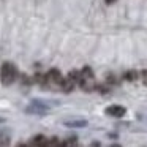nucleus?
<instances>
[{
    "instance_id": "f257e3e1",
    "label": "nucleus",
    "mask_w": 147,
    "mask_h": 147,
    "mask_svg": "<svg viewBox=\"0 0 147 147\" xmlns=\"http://www.w3.org/2000/svg\"><path fill=\"white\" fill-rule=\"evenodd\" d=\"M78 84H79V87L84 90V92H92V90L96 89L95 74H93V71H92V68H90V67H84L82 70L79 71V79H78Z\"/></svg>"
},
{
    "instance_id": "f03ea898",
    "label": "nucleus",
    "mask_w": 147,
    "mask_h": 147,
    "mask_svg": "<svg viewBox=\"0 0 147 147\" xmlns=\"http://www.w3.org/2000/svg\"><path fill=\"white\" fill-rule=\"evenodd\" d=\"M18 78V70L14 63L11 62H3L0 67V81L3 86H11Z\"/></svg>"
},
{
    "instance_id": "7ed1b4c3",
    "label": "nucleus",
    "mask_w": 147,
    "mask_h": 147,
    "mask_svg": "<svg viewBox=\"0 0 147 147\" xmlns=\"http://www.w3.org/2000/svg\"><path fill=\"white\" fill-rule=\"evenodd\" d=\"M26 112L27 114H35V115H45L49 112V106L45 101H41V100H33L26 108Z\"/></svg>"
},
{
    "instance_id": "20e7f679",
    "label": "nucleus",
    "mask_w": 147,
    "mask_h": 147,
    "mask_svg": "<svg viewBox=\"0 0 147 147\" xmlns=\"http://www.w3.org/2000/svg\"><path fill=\"white\" fill-rule=\"evenodd\" d=\"M78 79H79V71H76V70L70 71V73H68V76H67V78H63V81H62L60 89L63 90L65 93L73 92L74 86L78 84Z\"/></svg>"
},
{
    "instance_id": "39448f33",
    "label": "nucleus",
    "mask_w": 147,
    "mask_h": 147,
    "mask_svg": "<svg viewBox=\"0 0 147 147\" xmlns=\"http://www.w3.org/2000/svg\"><path fill=\"white\" fill-rule=\"evenodd\" d=\"M45 78H46V87H60L62 81H63V76L57 68H51L45 74Z\"/></svg>"
},
{
    "instance_id": "423d86ee",
    "label": "nucleus",
    "mask_w": 147,
    "mask_h": 147,
    "mask_svg": "<svg viewBox=\"0 0 147 147\" xmlns=\"http://www.w3.org/2000/svg\"><path fill=\"white\" fill-rule=\"evenodd\" d=\"M105 112L108 115H111V117H123L125 112H127V109H125L123 106H120V105H112V106H108Z\"/></svg>"
},
{
    "instance_id": "0eeeda50",
    "label": "nucleus",
    "mask_w": 147,
    "mask_h": 147,
    "mask_svg": "<svg viewBox=\"0 0 147 147\" xmlns=\"http://www.w3.org/2000/svg\"><path fill=\"white\" fill-rule=\"evenodd\" d=\"M65 127H70V128H82V127H87V120H84V119L67 120V122H65Z\"/></svg>"
},
{
    "instance_id": "6e6552de",
    "label": "nucleus",
    "mask_w": 147,
    "mask_h": 147,
    "mask_svg": "<svg viewBox=\"0 0 147 147\" xmlns=\"http://www.w3.org/2000/svg\"><path fill=\"white\" fill-rule=\"evenodd\" d=\"M45 141H46V138L43 136V134H36V136H33L32 139H30L29 147H43Z\"/></svg>"
},
{
    "instance_id": "1a4fd4ad",
    "label": "nucleus",
    "mask_w": 147,
    "mask_h": 147,
    "mask_svg": "<svg viewBox=\"0 0 147 147\" xmlns=\"http://www.w3.org/2000/svg\"><path fill=\"white\" fill-rule=\"evenodd\" d=\"M11 142V138L7 131H0V147H8Z\"/></svg>"
},
{
    "instance_id": "9d476101",
    "label": "nucleus",
    "mask_w": 147,
    "mask_h": 147,
    "mask_svg": "<svg viewBox=\"0 0 147 147\" xmlns=\"http://www.w3.org/2000/svg\"><path fill=\"white\" fill-rule=\"evenodd\" d=\"M123 79L125 81H136L138 79V71H134V70H130V71H127V73L123 74Z\"/></svg>"
},
{
    "instance_id": "9b49d317",
    "label": "nucleus",
    "mask_w": 147,
    "mask_h": 147,
    "mask_svg": "<svg viewBox=\"0 0 147 147\" xmlns=\"http://www.w3.org/2000/svg\"><path fill=\"white\" fill-rule=\"evenodd\" d=\"M63 144V147H78V138H74V136H71V138H68L65 142H62Z\"/></svg>"
},
{
    "instance_id": "f8f14e48",
    "label": "nucleus",
    "mask_w": 147,
    "mask_h": 147,
    "mask_svg": "<svg viewBox=\"0 0 147 147\" xmlns=\"http://www.w3.org/2000/svg\"><path fill=\"white\" fill-rule=\"evenodd\" d=\"M59 144V138H51V139H46L43 147H55Z\"/></svg>"
},
{
    "instance_id": "ddd939ff",
    "label": "nucleus",
    "mask_w": 147,
    "mask_h": 147,
    "mask_svg": "<svg viewBox=\"0 0 147 147\" xmlns=\"http://www.w3.org/2000/svg\"><path fill=\"white\" fill-rule=\"evenodd\" d=\"M141 76H142V81H144V84L147 86V70H142V71H141Z\"/></svg>"
},
{
    "instance_id": "4468645a",
    "label": "nucleus",
    "mask_w": 147,
    "mask_h": 147,
    "mask_svg": "<svg viewBox=\"0 0 147 147\" xmlns=\"http://www.w3.org/2000/svg\"><path fill=\"white\" fill-rule=\"evenodd\" d=\"M89 147H100V142H96V141H95V142H92Z\"/></svg>"
},
{
    "instance_id": "2eb2a0df",
    "label": "nucleus",
    "mask_w": 147,
    "mask_h": 147,
    "mask_svg": "<svg viewBox=\"0 0 147 147\" xmlns=\"http://www.w3.org/2000/svg\"><path fill=\"white\" fill-rule=\"evenodd\" d=\"M16 147H27V146H26V144H22V142H19V144H18Z\"/></svg>"
},
{
    "instance_id": "dca6fc26",
    "label": "nucleus",
    "mask_w": 147,
    "mask_h": 147,
    "mask_svg": "<svg viewBox=\"0 0 147 147\" xmlns=\"http://www.w3.org/2000/svg\"><path fill=\"white\" fill-rule=\"evenodd\" d=\"M109 147H122L120 144H112V146H109Z\"/></svg>"
},
{
    "instance_id": "f3484780",
    "label": "nucleus",
    "mask_w": 147,
    "mask_h": 147,
    "mask_svg": "<svg viewBox=\"0 0 147 147\" xmlns=\"http://www.w3.org/2000/svg\"><path fill=\"white\" fill-rule=\"evenodd\" d=\"M115 0H106V3H114Z\"/></svg>"
},
{
    "instance_id": "a211bd4d",
    "label": "nucleus",
    "mask_w": 147,
    "mask_h": 147,
    "mask_svg": "<svg viewBox=\"0 0 147 147\" xmlns=\"http://www.w3.org/2000/svg\"><path fill=\"white\" fill-rule=\"evenodd\" d=\"M55 147H63V144H62L60 141H59V144H57V146H55Z\"/></svg>"
},
{
    "instance_id": "6ab92c4d",
    "label": "nucleus",
    "mask_w": 147,
    "mask_h": 147,
    "mask_svg": "<svg viewBox=\"0 0 147 147\" xmlns=\"http://www.w3.org/2000/svg\"><path fill=\"white\" fill-rule=\"evenodd\" d=\"M3 122H5V119H3V117H0V123H3Z\"/></svg>"
}]
</instances>
